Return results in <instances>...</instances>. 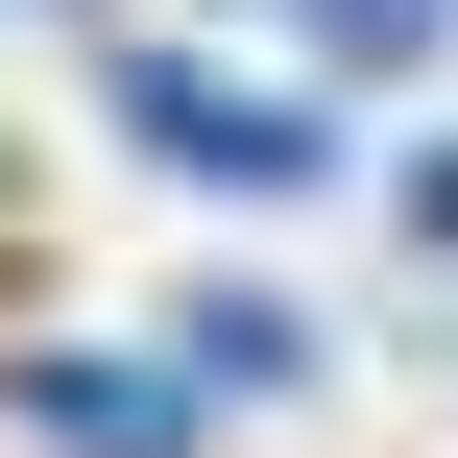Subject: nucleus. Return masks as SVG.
<instances>
[{"mask_svg":"<svg viewBox=\"0 0 458 458\" xmlns=\"http://www.w3.org/2000/svg\"><path fill=\"white\" fill-rule=\"evenodd\" d=\"M97 121H121V145H169L193 193H314V169H338V121H314V97H242V72H193V48H97Z\"/></svg>","mask_w":458,"mask_h":458,"instance_id":"obj_1","label":"nucleus"},{"mask_svg":"<svg viewBox=\"0 0 458 458\" xmlns=\"http://www.w3.org/2000/svg\"><path fill=\"white\" fill-rule=\"evenodd\" d=\"M24 435L48 458H193V386L169 362H24Z\"/></svg>","mask_w":458,"mask_h":458,"instance_id":"obj_2","label":"nucleus"},{"mask_svg":"<svg viewBox=\"0 0 458 458\" xmlns=\"http://www.w3.org/2000/svg\"><path fill=\"white\" fill-rule=\"evenodd\" d=\"M193 362H217V386H314V338H290L266 290H217V314H193Z\"/></svg>","mask_w":458,"mask_h":458,"instance_id":"obj_3","label":"nucleus"}]
</instances>
